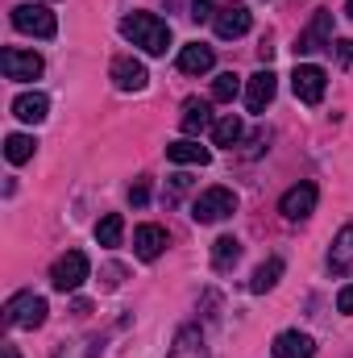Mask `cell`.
Segmentation results:
<instances>
[{
    "instance_id": "obj_5",
    "label": "cell",
    "mask_w": 353,
    "mask_h": 358,
    "mask_svg": "<svg viewBox=\"0 0 353 358\" xmlns=\"http://www.w3.org/2000/svg\"><path fill=\"white\" fill-rule=\"evenodd\" d=\"M88 271L91 267H88V255H84V250H67V255L50 267V283H54L59 292H75V287L88 279Z\"/></svg>"
},
{
    "instance_id": "obj_32",
    "label": "cell",
    "mask_w": 353,
    "mask_h": 358,
    "mask_svg": "<svg viewBox=\"0 0 353 358\" xmlns=\"http://www.w3.org/2000/svg\"><path fill=\"white\" fill-rule=\"evenodd\" d=\"M4 358H21L17 355V346H4Z\"/></svg>"
},
{
    "instance_id": "obj_28",
    "label": "cell",
    "mask_w": 353,
    "mask_h": 358,
    "mask_svg": "<svg viewBox=\"0 0 353 358\" xmlns=\"http://www.w3.org/2000/svg\"><path fill=\"white\" fill-rule=\"evenodd\" d=\"M129 200H133V204H137V208H142V204H146V200H150V179H137V183H133V187H129Z\"/></svg>"
},
{
    "instance_id": "obj_18",
    "label": "cell",
    "mask_w": 353,
    "mask_h": 358,
    "mask_svg": "<svg viewBox=\"0 0 353 358\" xmlns=\"http://www.w3.org/2000/svg\"><path fill=\"white\" fill-rule=\"evenodd\" d=\"M167 159H171V163H183V167H204V163L212 159V150L200 146L195 138H183V142H171V146H167Z\"/></svg>"
},
{
    "instance_id": "obj_25",
    "label": "cell",
    "mask_w": 353,
    "mask_h": 358,
    "mask_svg": "<svg viewBox=\"0 0 353 358\" xmlns=\"http://www.w3.org/2000/svg\"><path fill=\"white\" fill-rule=\"evenodd\" d=\"M121 234H125V217H121V213H108V217L96 225V242H100V246H121Z\"/></svg>"
},
{
    "instance_id": "obj_1",
    "label": "cell",
    "mask_w": 353,
    "mask_h": 358,
    "mask_svg": "<svg viewBox=\"0 0 353 358\" xmlns=\"http://www.w3.org/2000/svg\"><path fill=\"white\" fill-rule=\"evenodd\" d=\"M121 34L133 46H142L146 55H167V46H171V25L163 17H154V13H129L121 21Z\"/></svg>"
},
{
    "instance_id": "obj_13",
    "label": "cell",
    "mask_w": 353,
    "mask_h": 358,
    "mask_svg": "<svg viewBox=\"0 0 353 358\" xmlns=\"http://www.w3.org/2000/svg\"><path fill=\"white\" fill-rule=\"evenodd\" d=\"M270 355H274V358H312V355H316V342H312L308 334H299V329H287V334H278V338H274Z\"/></svg>"
},
{
    "instance_id": "obj_20",
    "label": "cell",
    "mask_w": 353,
    "mask_h": 358,
    "mask_svg": "<svg viewBox=\"0 0 353 358\" xmlns=\"http://www.w3.org/2000/svg\"><path fill=\"white\" fill-rule=\"evenodd\" d=\"M46 113H50V100H46L42 92H25V96L13 100V117H21V121H29V125L46 121Z\"/></svg>"
},
{
    "instance_id": "obj_16",
    "label": "cell",
    "mask_w": 353,
    "mask_h": 358,
    "mask_svg": "<svg viewBox=\"0 0 353 358\" xmlns=\"http://www.w3.org/2000/svg\"><path fill=\"white\" fill-rule=\"evenodd\" d=\"M329 271L333 275H353V225H345L333 246H329Z\"/></svg>"
},
{
    "instance_id": "obj_10",
    "label": "cell",
    "mask_w": 353,
    "mask_h": 358,
    "mask_svg": "<svg viewBox=\"0 0 353 358\" xmlns=\"http://www.w3.org/2000/svg\"><path fill=\"white\" fill-rule=\"evenodd\" d=\"M291 88H295V96H299L303 104H320V100H324V88H329V76H324V67L303 63V67H295Z\"/></svg>"
},
{
    "instance_id": "obj_31",
    "label": "cell",
    "mask_w": 353,
    "mask_h": 358,
    "mask_svg": "<svg viewBox=\"0 0 353 358\" xmlns=\"http://www.w3.org/2000/svg\"><path fill=\"white\" fill-rule=\"evenodd\" d=\"M337 55H341V63H353V42H350V38H341V42H337Z\"/></svg>"
},
{
    "instance_id": "obj_22",
    "label": "cell",
    "mask_w": 353,
    "mask_h": 358,
    "mask_svg": "<svg viewBox=\"0 0 353 358\" xmlns=\"http://www.w3.org/2000/svg\"><path fill=\"white\" fill-rule=\"evenodd\" d=\"M212 142H216V146H229V150H233V146L241 142V117L225 113V117H220V121L212 125Z\"/></svg>"
},
{
    "instance_id": "obj_14",
    "label": "cell",
    "mask_w": 353,
    "mask_h": 358,
    "mask_svg": "<svg viewBox=\"0 0 353 358\" xmlns=\"http://www.w3.org/2000/svg\"><path fill=\"white\" fill-rule=\"evenodd\" d=\"M212 63H216V55H212V46H204V42H191V46L179 50V71H183V76H208Z\"/></svg>"
},
{
    "instance_id": "obj_6",
    "label": "cell",
    "mask_w": 353,
    "mask_h": 358,
    "mask_svg": "<svg viewBox=\"0 0 353 358\" xmlns=\"http://www.w3.org/2000/svg\"><path fill=\"white\" fill-rule=\"evenodd\" d=\"M0 67H4V80H17V84L38 80V76L46 71L42 55H33V50H17V46H8V50L0 55Z\"/></svg>"
},
{
    "instance_id": "obj_29",
    "label": "cell",
    "mask_w": 353,
    "mask_h": 358,
    "mask_svg": "<svg viewBox=\"0 0 353 358\" xmlns=\"http://www.w3.org/2000/svg\"><path fill=\"white\" fill-rule=\"evenodd\" d=\"M195 21H204V17H216V8H212V0H195V13H191Z\"/></svg>"
},
{
    "instance_id": "obj_21",
    "label": "cell",
    "mask_w": 353,
    "mask_h": 358,
    "mask_svg": "<svg viewBox=\"0 0 353 358\" xmlns=\"http://www.w3.org/2000/svg\"><path fill=\"white\" fill-rule=\"evenodd\" d=\"M237 259H241V242H237V238H216V242H212V267L216 271L237 267Z\"/></svg>"
},
{
    "instance_id": "obj_11",
    "label": "cell",
    "mask_w": 353,
    "mask_h": 358,
    "mask_svg": "<svg viewBox=\"0 0 353 358\" xmlns=\"http://www.w3.org/2000/svg\"><path fill=\"white\" fill-rule=\"evenodd\" d=\"M146 63L142 59H133V55H121V59H112V84L121 92H142L146 88Z\"/></svg>"
},
{
    "instance_id": "obj_3",
    "label": "cell",
    "mask_w": 353,
    "mask_h": 358,
    "mask_svg": "<svg viewBox=\"0 0 353 358\" xmlns=\"http://www.w3.org/2000/svg\"><path fill=\"white\" fill-rule=\"evenodd\" d=\"M233 213H237V196H233L229 187H208V192H200L195 204H191V217H195L200 225H216V221H225V217H233Z\"/></svg>"
},
{
    "instance_id": "obj_24",
    "label": "cell",
    "mask_w": 353,
    "mask_h": 358,
    "mask_svg": "<svg viewBox=\"0 0 353 358\" xmlns=\"http://www.w3.org/2000/svg\"><path fill=\"white\" fill-rule=\"evenodd\" d=\"M278 279H283V259H266L262 267L254 271V279H250V292H254V296H262V292H270Z\"/></svg>"
},
{
    "instance_id": "obj_17",
    "label": "cell",
    "mask_w": 353,
    "mask_h": 358,
    "mask_svg": "<svg viewBox=\"0 0 353 358\" xmlns=\"http://www.w3.org/2000/svg\"><path fill=\"white\" fill-rule=\"evenodd\" d=\"M167 358H208V346H204L200 325H183V329L175 334V346H171Z\"/></svg>"
},
{
    "instance_id": "obj_2",
    "label": "cell",
    "mask_w": 353,
    "mask_h": 358,
    "mask_svg": "<svg viewBox=\"0 0 353 358\" xmlns=\"http://www.w3.org/2000/svg\"><path fill=\"white\" fill-rule=\"evenodd\" d=\"M46 300L42 296H33V292H17L8 304H4V325L8 329H38V325H46Z\"/></svg>"
},
{
    "instance_id": "obj_9",
    "label": "cell",
    "mask_w": 353,
    "mask_h": 358,
    "mask_svg": "<svg viewBox=\"0 0 353 358\" xmlns=\"http://www.w3.org/2000/svg\"><path fill=\"white\" fill-rule=\"evenodd\" d=\"M324 46H333V13L329 8H316L312 25L295 42V55H312V50H324Z\"/></svg>"
},
{
    "instance_id": "obj_26",
    "label": "cell",
    "mask_w": 353,
    "mask_h": 358,
    "mask_svg": "<svg viewBox=\"0 0 353 358\" xmlns=\"http://www.w3.org/2000/svg\"><path fill=\"white\" fill-rule=\"evenodd\" d=\"M237 92H241V80H237L233 71H225V76H216V80H212V100H220V104H229Z\"/></svg>"
},
{
    "instance_id": "obj_19",
    "label": "cell",
    "mask_w": 353,
    "mask_h": 358,
    "mask_svg": "<svg viewBox=\"0 0 353 358\" xmlns=\"http://www.w3.org/2000/svg\"><path fill=\"white\" fill-rule=\"evenodd\" d=\"M179 125H183V134H187V138H195V134L212 129L216 121H212V108H208L204 100H187V104H183V117H179Z\"/></svg>"
},
{
    "instance_id": "obj_27",
    "label": "cell",
    "mask_w": 353,
    "mask_h": 358,
    "mask_svg": "<svg viewBox=\"0 0 353 358\" xmlns=\"http://www.w3.org/2000/svg\"><path fill=\"white\" fill-rule=\"evenodd\" d=\"M67 346V342H63ZM96 350H100V338H80V342H71L67 350H59L54 358H96Z\"/></svg>"
},
{
    "instance_id": "obj_23",
    "label": "cell",
    "mask_w": 353,
    "mask_h": 358,
    "mask_svg": "<svg viewBox=\"0 0 353 358\" xmlns=\"http://www.w3.org/2000/svg\"><path fill=\"white\" fill-rule=\"evenodd\" d=\"M33 150H38V142H33L29 134H8V138H4V159H8V163H29Z\"/></svg>"
},
{
    "instance_id": "obj_12",
    "label": "cell",
    "mask_w": 353,
    "mask_h": 358,
    "mask_svg": "<svg viewBox=\"0 0 353 358\" xmlns=\"http://www.w3.org/2000/svg\"><path fill=\"white\" fill-rule=\"evenodd\" d=\"M133 250H137V259L154 263V259L167 250V229H163V225H137V229H133Z\"/></svg>"
},
{
    "instance_id": "obj_7",
    "label": "cell",
    "mask_w": 353,
    "mask_h": 358,
    "mask_svg": "<svg viewBox=\"0 0 353 358\" xmlns=\"http://www.w3.org/2000/svg\"><path fill=\"white\" fill-rule=\"evenodd\" d=\"M316 200H320L316 183H295V187H287V192H283V200H278V213H283L287 221H303V217H312Z\"/></svg>"
},
{
    "instance_id": "obj_4",
    "label": "cell",
    "mask_w": 353,
    "mask_h": 358,
    "mask_svg": "<svg viewBox=\"0 0 353 358\" xmlns=\"http://www.w3.org/2000/svg\"><path fill=\"white\" fill-rule=\"evenodd\" d=\"M13 25L21 34H33V38H54L59 34V21L46 4H17L13 8Z\"/></svg>"
},
{
    "instance_id": "obj_33",
    "label": "cell",
    "mask_w": 353,
    "mask_h": 358,
    "mask_svg": "<svg viewBox=\"0 0 353 358\" xmlns=\"http://www.w3.org/2000/svg\"><path fill=\"white\" fill-rule=\"evenodd\" d=\"M345 13H350V17H353V0H350V4H345Z\"/></svg>"
},
{
    "instance_id": "obj_30",
    "label": "cell",
    "mask_w": 353,
    "mask_h": 358,
    "mask_svg": "<svg viewBox=\"0 0 353 358\" xmlns=\"http://www.w3.org/2000/svg\"><path fill=\"white\" fill-rule=\"evenodd\" d=\"M337 308H341V313H353V283H350V287H341V296H337Z\"/></svg>"
},
{
    "instance_id": "obj_15",
    "label": "cell",
    "mask_w": 353,
    "mask_h": 358,
    "mask_svg": "<svg viewBox=\"0 0 353 358\" xmlns=\"http://www.w3.org/2000/svg\"><path fill=\"white\" fill-rule=\"evenodd\" d=\"M274 92H278L274 71H258V76H250V84H246V104H250V113H262L266 104L274 100Z\"/></svg>"
},
{
    "instance_id": "obj_8",
    "label": "cell",
    "mask_w": 353,
    "mask_h": 358,
    "mask_svg": "<svg viewBox=\"0 0 353 358\" xmlns=\"http://www.w3.org/2000/svg\"><path fill=\"white\" fill-rule=\"evenodd\" d=\"M250 25H254V13L246 4H220L212 17L216 38H241V34H250Z\"/></svg>"
}]
</instances>
